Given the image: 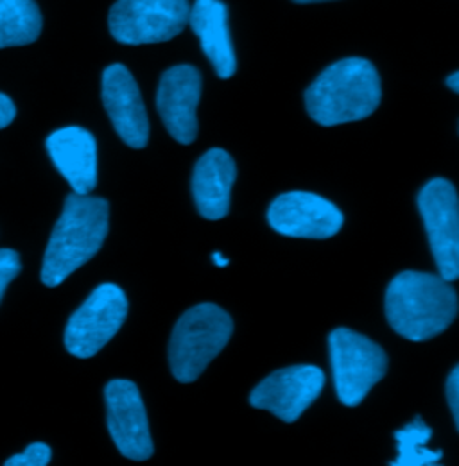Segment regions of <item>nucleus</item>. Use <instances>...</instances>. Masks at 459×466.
Here are the masks:
<instances>
[{
	"label": "nucleus",
	"instance_id": "nucleus-7",
	"mask_svg": "<svg viewBox=\"0 0 459 466\" xmlns=\"http://www.w3.org/2000/svg\"><path fill=\"white\" fill-rule=\"evenodd\" d=\"M128 316V298L115 284H101L70 316L65 349L77 359H90L112 341Z\"/></svg>",
	"mask_w": 459,
	"mask_h": 466
},
{
	"label": "nucleus",
	"instance_id": "nucleus-6",
	"mask_svg": "<svg viewBox=\"0 0 459 466\" xmlns=\"http://www.w3.org/2000/svg\"><path fill=\"white\" fill-rule=\"evenodd\" d=\"M187 0H117L108 16L118 44L148 46L176 38L189 24Z\"/></svg>",
	"mask_w": 459,
	"mask_h": 466
},
{
	"label": "nucleus",
	"instance_id": "nucleus-13",
	"mask_svg": "<svg viewBox=\"0 0 459 466\" xmlns=\"http://www.w3.org/2000/svg\"><path fill=\"white\" fill-rule=\"evenodd\" d=\"M101 96L117 135L133 149H142L149 140V120L131 72L120 65H110L103 72Z\"/></svg>",
	"mask_w": 459,
	"mask_h": 466
},
{
	"label": "nucleus",
	"instance_id": "nucleus-2",
	"mask_svg": "<svg viewBox=\"0 0 459 466\" xmlns=\"http://www.w3.org/2000/svg\"><path fill=\"white\" fill-rule=\"evenodd\" d=\"M458 314V294L440 275L403 271L386 291V318L409 341L423 343L445 332Z\"/></svg>",
	"mask_w": 459,
	"mask_h": 466
},
{
	"label": "nucleus",
	"instance_id": "nucleus-22",
	"mask_svg": "<svg viewBox=\"0 0 459 466\" xmlns=\"http://www.w3.org/2000/svg\"><path fill=\"white\" fill-rule=\"evenodd\" d=\"M16 116V108L13 105V101L5 96V94H0V129L7 127Z\"/></svg>",
	"mask_w": 459,
	"mask_h": 466
},
{
	"label": "nucleus",
	"instance_id": "nucleus-19",
	"mask_svg": "<svg viewBox=\"0 0 459 466\" xmlns=\"http://www.w3.org/2000/svg\"><path fill=\"white\" fill-rule=\"evenodd\" d=\"M53 451L47 443L36 441L27 445V449L22 454L11 456L4 465L5 466H47L51 463Z\"/></svg>",
	"mask_w": 459,
	"mask_h": 466
},
{
	"label": "nucleus",
	"instance_id": "nucleus-10",
	"mask_svg": "<svg viewBox=\"0 0 459 466\" xmlns=\"http://www.w3.org/2000/svg\"><path fill=\"white\" fill-rule=\"evenodd\" d=\"M323 386L325 373L318 366H291L266 377L251 391L250 404L292 423L320 397Z\"/></svg>",
	"mask_w": 459,
	"mask_h": 466
},
{
	"label": "nucleus",
	"instance_id": "nucleus-1",
	"mask_svg": "<svg viewBox=\"0 0 459 466\" xmlns=\"http://www.w3.org/2000/svg\"><path fill=\"white\" fill-rule=\"evenodd\" d=\"M108 218L107 199L76 192L66 196L44 255V286L57 288L97 255L108 235Z\"/></svg>",
	"mask_w": 459,
	"mask_h": 466
},
{
	"label": "nucleus",
	"instance_id": "nucleus-21",
	"mask_svg": "<svg viewBox=\"0 0 459 466\" xmlns=\"http://www.w3.org/2000/svg\"><path fill=\"white\" fill-rule=\"evenodd\" d=\"M447 400H449V408L453 410L454 416V423L459 429V368L456 366L453 370V373L449 375L447 380Z\"/></svg>",
	"mask_w": 459,
	"mask_h": 466
},
{
	"label": "nucleus",
	"instance_id": "nucleus-15",
	"mask_svg": "<svg viewBox=\"0 0 459 466\" xmlns=\"http://www.w3.org/2000/svg\"><path fill=\"white\" fill-rule=\"evenodd\" d=\"M235 176V162L225 149H210L198 160L192 173V196L205 219L218 221L229 214Z\"/></svg>",
	"mask_w": 459,
	"mask_h": 466
},
{
	"label": "nucleus",
	"instance_id": "nucleus-18",
	"mask_svg": "<svg viewBox=\"0 0 459 466\" xmlns=\"http://www.w3.org/2000/svg\"><path fill=\"white\" fill-rule=\"evenodd\" d=\"M431 436H433L431 427L420 416H416L409 425H405L403 429L395 432L399 454H397V460L392 461V465H436L442 460L444 452L442 451H431L427 447Z\"/></svg>",
	"mask_w": 459,
	"mask_h": 466
},
{
	"label": "nucleus",
	"instance_id": "nucleus-16",
	"mask_svg": "<svg viewBox=\"0 0 459 466\" xmlns=\"http://www.w3.org/2000/svg\"><path fill=\"white\" fill-rule=\"evenodd\" d=\"M189 25L199 38L201 49L216 74L230 79L237 70L229 29V7L221 0H194L189 11Z\"/></svg>",
	"mask_w": 459,
	"mask_h": 466
},
{
	"label": "nucleus",
	"instance_id": "nucleus-12",
	"mask_svg": "<svg viewBox=\"0 0 459 466\" xmlns=\"http://www.w3.org/2000/svg\"><path fill=\"white\" fill-rule=\"evenodd\" d=\"M201 97V74L192 65H176L164 72L157 108L169 135L176 142L189 146L198 137L196 106Z\"/></svg>",
	"mask_w": 459,
	"mask_h": 466
},
{
	"label": "nucleus",
	"instance_id": "nucleus-8",
	"mask_svg": "<svg viewBox=\"0 0 459 466\" xmlns=\"http://www.w3.org/2000/svg\"><path fill=\"white\" fill-rule=\"evenodd\" d=\"M418 208L429 237L440 277H459V203L454 185L444 177L431 179L418 194Z\"/></svg>",
	"mask_w": 459,
	"mask_h": 466
},
{
	"label": "nucleus",
	"instance_id": "nucleus-20",
	"mask_svg": "<svg viewBox=\"0 0 459 466\" xmlns=\"http://www.w3.org/2000/svg\"><path fill=\"white\" fill-rule=\"evenodd\" d=\"M22 269L20 257L15 249H0V299L7 286L18 277Z\"/></svg>",
	"mask_w": 459,
	"mask_h": 466
},
{
	"label": "nucleus",
	"instance_id": "nucleus-24",
	"mask_svg": "<svg viewBox=\"0 0 459 466\" xmlns=\"http://www.w3.org/2000/svg\"><path fill=\"white\" fill-rule=\"evenodd\" d=\"M212 260H214V264H216L218 268H227L230 264L229 258H225V257H223V253H219V251L212 255Z\"/></svg>",
	"mask_w": 459,
	"mask_h": 466
},
{
	"label": "nucleus",
	"instance_id": "nucleus-4",
	"mask_svg": "<svg viewBox=\"0 0 459 466\" xmlns=\"http://www.w3.org/2000/svg\"><path fill=\"white\" fill-rule=\"evenodd\" d=\"M231 332V318L221 307L201 303L189 309L178 319L169 343L174 379L181 384L194 382L227 347Z\"/></svg>",
	"mask_w": 459,
	"mask_h": 466
},
{
	"label": "nucleus",
	"instance_id": "nucleus-5",
	"mask_svg": "<svg viewBox=\"0 0 459 466\" xmlns=\"http://www.w3.org/2000/svg\"><path fill=\"white\" fill-rule=\"evenodd\" d=\"M329 349L338 399L346 408H355L386 375L388 355L372 339L344 327L329 336Z\"/></svg>",
	"mask_w": 459,
	"mask_h": 466
},
{
	"label": "nucleus",
	"instance_id": "nucleus-23",
	"mask_svg": "<svg viewBox=\"0 0 459 466\" xmlns=\"http://www.w3.org/2000/svg\"><path fill=\"white\" fill-rule=\"evenodd\" d=\"M445 83H447V86H449L454 94H459V72L451 74V76L445 79Z\"/></svg>",
	"mask_w": 459,
	"mask_h": 466
},
{
	"label": "nucleus",
	"instance_id": "nucleus-25",
	"mask_svg": "<svg viewBox=\"0 0 459 466\" xmlns=\"http://www.w3.org/2000/svg\"><path fill=\"white\" fill-rule=\"evenodd\" d=\"M294 2H300V4H307V2H321V0H294Z\"/></svg>",
	"mask_w": 459,
	"mask_h": 466
},
{
	"label": "nucleus",
	"instance_id": "nucleus-17",
	"mask_svg": "<svg viewBox=\"0 0 459 466\" xmlns=\"http://www.w3.org/2000/svg\"><path fill=\"white\" fill-rule=\"evenodd\" d=\"M42 33V13L35 0H0V49L29 46Z\"/></svg>",
	"mask_w": 459,
	"mask_h": 466
},
{
	"label": "nucleus",
	"instance_id": "nucleus-11",
	"mask_svg": "<svg viewBox=\"0 0 459 466\" xmlns=\"http://www.w3.org/2000/svg\"><path fill=\"white\" fill-rule=\"evenodd\" d=\"M271 228L294 238H331L342 230L343 214L329 199L312 192L279 196L268 212Z\"/></svg>",
	"mask_w": 459,
	"mask_h": 466
},
{
	"label": "nucleus",
	"instance_id": "nucleus-14",
	"mask_svg": "<svg viewBox=\"0 0 459 466\" xmlns=\"http://www.w3.org/2000/svg\"><path fill=\"white\" fill-rule=\"evenodd\" d=\"M47 153L72 192L90 194L97 185V142L79 126L53 131L46 140Z\"/></svg>",
	"mask_w": 459,
	"mask_h": 466
},
{
	"label": "nucleus",
	"instance_id": "nucleus-3",
	"mask_svg": "<svg viewBox=\"0 0 459 466\" xmlns=\"http://www.w3.org/2000/svg\"><path fill=\"white\" fill-rule=\"evenodd\" d=\"M381 77L373 63L344 58L325 68L305 92V106L321 126H340L372 116L381 105Z\"/></svg>",
	"mask_w": 459,
	"mask_h": 466
},
{
	"label": "nucleus",
	"instance_id": "nucleus-9",
	"mask_svg": "<svg viewBox=\"0 0 459 466\" xmlns=\"http://www.w3.org/2000/svg\"><path fill=\"white\" fill-rule=\"evenodd\" d=\"M107 423L118 452L133 461L153 456V440L138 388L131 380L117 379L105 388Z\"/></svg>",
	"mask_w": 459,
	"mask_h": 466
}]
</instances>
